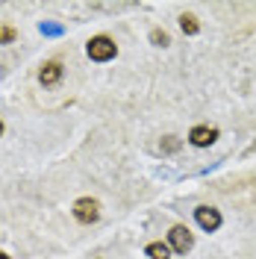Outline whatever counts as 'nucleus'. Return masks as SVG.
I'll return each instance as SVG.
<instances>
[{
	"mask_svg": "<svg viewBox=\"0 0 256 259\" xmlns=\"http://www.w3.org/2000/svg\"><path fill=\"white\" fill-rule=\"evenodd\" d=\"M177 147H180V142H177V139H168V142H165V150H177Z\"/></svg>",
	"mask_w": 256,
	"mask_h": 259,
	"instance_id": "nucleus-11",
	"label": "nucleus"
},
{
	"mask_svg": "<svg viewBox=\"0 0 256 259\" xmlns=\"http://www.w3.org/2000/svg\"><path fill=\"white\" fill-rule=\"evenodd\" d=\"M215 139H218V130L215 127H194L189 133V142L194 147H209V145H215Z\"/></svg>",
	"mask_w": 256,
	"mask_h": 259,
	"instance_id": "nucleus-5",
	"label": "nucleus"
},
{
	"mask_svg": "<svg viewBox=\"0 0 256 259\" xmlns=\"http://www.w3.org/2000/svg\"><path fill=\"white\" fill-rule=\"evenodd\" d=\"M147 256H150V259H171V256H168V247H165L162 242L147 244Z\"/></svg>",
	"mask_w": 256,
	"mask_h": 259,
	"instance_id": "nucleus-8",
	"label": "nucleus"
},
{
	"mask_svg": "<svg viewBox=\"0 0 256 259\" xmlns=\"http://www.w3.org/2000/svg\"><path fill=\"white\" fill-rule=\"evenodd\" d=\"M194 218H197V224L203 227L206 233H215L221 227V212L212 209V206H197L194 209Z\"/></svg>",
	"mask_w": 256,
	"mask_h": 259,
	"instance_id": "nucleus-4",
	"label": "nucleus"
},
{
	"mask_svg": "<svg viewBox=\"0 0 256 259\" xmlns=\"http://www.w3.org/2000/svg\"><path fill=\"white\" fill-rule=\"evenodd\" d=\"M0 259H9V256H6V253H0Z\"/></svg>",
	"mask_w": 256,
	"mask_h": 259,
	"instance_id": "nucleus-12",
	"label": "nucleus"
},
{
	"mask_svg": "<svg viewBox=\"0 0 256 259\" xmlns=\"http://www.w3.org/2000/svg\"><path fill=\"white\" fill-rule=\"evenodd\" d=\"M97 215H100V203L92 200V197H80V200L74 203V218H77L80 224H95Z\"/></svg>",
	"mask_w": 256,
	"mask_h": 259,
	"instance_id": "nucleus-2",
	"label": "nucleus"
},
{
	"mask_svg": "<svg viewBox=\"0 0 256 259\" xmlns=\"http://www.w3.org/2000/svg\"><path fill=\"white\" fill-rule=\"evenodd\" d=\"M0 133H3V121H0Z\"/></svg>",
	"mask_w": 256,
	"mask_h": 259,
	"instance_id": "nucleus-13",
	"label": "nucleus"
},
{
	"mask_svg": "<svg viewBox=\"0 0 256 259\" xmlns=\"http://www.w3.org/2000/svg\"><path fill=\"white\" fill-rule=\"evenodd\" d=\"M59 77H62V65L59 62H48L45 68H41V74H38V80L45 82V85H53Z\"/></svg>",
	"mask_w": 256,
	"mask_h": 259,
	"instance_id": "nucleus-6",
	"label": "nucleus"
},
{
	"mask_svg": "<svg viewBox=\"0 0 256 259\" xmlns=\"http://www.w3.org/2000/svg\"><path fill=\"white\" fill-rule=\"evenodd\" d=\"M12 38H15V30H9V27L0 30V41H12Z\"/></svg>",
	"mask_w": 256,
	"mask_h": 259,
	"instance_id": "nucleus-10",
	"label": "nucleus"
},
{
	"mask_svg": "<svg viewBox=\"0 0 256 259\" xmlns=\"http://www.w3.org/2000/svg\"><path fill=\"white\" fill-rule=\"evenodd\" d=\"M150 38H153V45H159V48H165V45H168V35H165V32H159V30H153V35H150Z\"/></svg>",
	"mask_w": 256,
	"mask_h": 259,
	"instance_id": "nucleus-9",
	"label": "nucleus"
},
{
	"mask_svg": "<svg viewBox=\"0 0 256 259\" xmlns=\"http://www.w3.org/2000/svg\"><path fill=\"white\" fill-rule=\"evenodd\" d=\"M180 27H183L186 35H194V32L200 30V24H197V18H194V15H183V18H180Z\"/></svg>",
	"mask_w": 256,
	"mask_h": 259,
	"instance_id": "nucleus-7",
	"label": "nucleus"
},
{
	"mask_svg": "<svg viewBox=\"0 0 256 259\" xmlns=\"http://www.w3.org/2000/svg\"><path fill=\"white\" fill-rule=\"evenodd\" d=\"M168 242H171V247H174L177 253H189L194 239H192V233H189V227H174L168 233Z\"/></svg>",
	"mask_w": 256,
	"mask_h": 259,
	"instance_id": "nucleus-3",
	"label": "nucleus"
},
{
	"mask_svg": "<svg viewBox=\"0 0 256 259\" xmlns=\"http://www.w3.org/2000/svg\"><path fill=\"white\" fill-rule=\"evenodd\" d=\"M115 53H118V48H115V41L109 35H95V38L89 41V56H92L95 62H109Z\"/></svg>",
	"mask_w": 256,
	"mask_h": 259,
	"instance_id": "nucleus-1",
	"label": "nucleus"
}]
</instances>
